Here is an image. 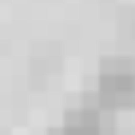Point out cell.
I'll return each mask as SVG.
<instances>
[{
    "instance_id": "1",
    "label": "cell",
    "mask_w": 135,
    "mask_h": 135,
    "mask_svg": "<svg viewBox=\"0 0 135 135\" xmlns=\"http://www.w3.org/2000/svg\"><path fill=\"white\" fill-rule=\"evenodd\" d=\"M99 103L111 111L135 107V64L131 60H103L99 72Z\"/></svg>"
},
{
    "instance_id": "2",
    "label": "cell",
    "mask_w": 135,
    "mask_h": 135,
    "mask_svg": "<svg viewBox=\"0 0 135 135\" xmlns=\"http://www.w3.org/2000/svg\"><path fill=\"white\" fill-rule=\"evenodd\" d=\"M52 135H99V115L95 111H72L64 119V127Z\"/></svg>"
}]
</instances>
